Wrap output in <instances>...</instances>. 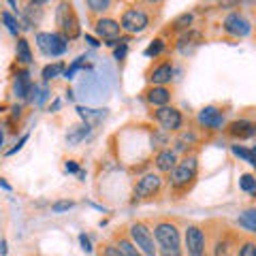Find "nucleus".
<instances>
[{
    "mask_svg": "<svg viewBox=\"0 0 256 256\" xmlns=\"http://www.w3.org/2000/svg\"><path fill=\"white\" fill-rule=\"evenodd\" d=\"M203 43V36H201V32H196V30H188L186 34H184L182 38H180V43H178V47H180V52L182 54H190L194 47H198Z\"/></svg>",
    "mask_w": 256,
    "mask_h": 256,
    "instance_id": "a211bd4d",
    "label": "nucleus"
},
{
    "mask_svg": "<svg viewBox=\"0 0 256 256\" xmlns=\"http://www.w3.org/2000/svg\"><path fill=\"white\" fill-rule=\"evenodd\" d=\"M198 124L205 126V128H212V130H220V128L224 126V116H222V111L220 109H216V107H205L198 111Z\"/></svg>",
    "mask_w": 256,
    "mask_h": 256,
    "instance_id": "f8f14e48",
    "label": "nucleus"
},
{
    "mask_svg": "<svg viewBox=\"0 0 256 256\" xmlns=\"http://www.w3.org/2000/svg\"><path fill=\"white\" fill-rule=\"evenodd\" d=\"M237 256H256V242H252V239L244 242L242 246H239Z\"/></svg>",
    "mask_w": 256,
    "mask_h": 256,
    "instance_id": "c85d7f7f",
    "label": "nucleus"
},
{
    "mask_svg": "<svg viewBox=\"0 0 256 256\" xmlns=\"http://www.w3.org/2000/svg\"><path fill=\"white\" fill-rule=\"evenodd\" d=\"M178 154H175L173 150H162V152H158V156L154 160V164H156V169L158 173H173V169L178 166Z\"/></svg>",
    "mask_w": 256,
    "mask_h": 256,
    "instance_id": "2eb2a0df",
    "label": "nucleus"
},
{
    "mask_svg": "<svg viewBox=\"0 0 256 256\" xmlns=\"http://www.w3.org/2000/svg\"><path fill=\"white\" fill-rule=\"evenodd\" d=\"M190 24H192V15H190V13H184V15H180V18L173 22V32L188 30V26H190Z\"/></svg>",
    "mask_w": 256,
    "mask_h": 256,
    "instance_id": "bb28decb",
    "label": "nucleus"
},
{
    "mask_svg": "<svg viewBox=\"0 0 256 256\" xmlns=\"http://www.w3.org/2000/svg\"><path fill=\"white\" fill-rule=\"evenodd\" d=\"M86 41H88V43H90L92 47H96V45H98V41H96V38H94V36H86Z\"/></svg>",
    "mask_w": 256,
    "mask_h": 256,
    "instance_id": "58836bf2",
    "label": "nucleus"
},
{
    "mask_svg": "<svg viewBox=\"0 0 256 256\" xmlns=\"http://www.w3.org/2000/svg\"><path fill=\"white\" fill-rule=\"evenodd\" d=\"M2 20H4V24H6V28H9L11 34L18 36V32H20V24H18V20H15L11 13H6V11L2 13Z\"/></svg>",
    "mask_w": 256,
    "mask_h": 256,
    "instance_id": "7c9ffc66",
    "label": "nucleus"
},
{
    "mask_svg": "<svg viewBox=\"0 0 256 256\" xmlns=\"http://www.w3.org/2000/svg\"><path fill=\"white\" fill-rule=\"evenodd\" d=\"M196 171H198V160L196 156H186L184 160H180L178 166L171 173V190L175 192H186L196 180Z\"/></svg>",
    "mask_w": 256,
    "mask_h": 256,
    "instance_id": "f03ea898",
    "label": "nucleus"
},
{
    "mask_svg": "<svg viewBox=\"0 0 256 256\" xmlns=\"http://www.w3.org/2000/svg\"><path fill=\"white\" fill-rule=\"evenodd\" d=\"M62 70H64V64L62 62H54V64H50V66L43 68V79H45V82H50V79L60 77Z\"/></svg>",
    "mask_w": 256,
    "mask_h": 256,
    "instance_id": "b1692460",
    "label": "nucleus"
},
{
    "mask_svg": "<svg viewBox=\"0 0 256 256\" xmlns=\"http://www.w3.org/2000/svg\"><path fill=\"white\" fill-rule=\"evenodd\" d=\"M230 150H233V154H235L237 158H242V160H246L248 164L256 166V158H254V154H252V150H246V148H242V146H233Z\"/></svg>",
    "mask_w": 256,
    "mask_h": 256,
    "instance_id": "393cba45",
    "label": "nucleus"
},
{
    "mask_svg": "<svg viewBox=\"0 0 256 256\" xmlns=\"http://www.w3.org/2000/svg\"><path fill=\"white\" fill-rule=\"evenodd\" d=\"M86 6H88V9H90L92 13H105V11H109L111 2H109V0H88Z\"/></svg>",
    "mask_w": 256,
    "mask_h": 256,
    "instance_id": "a878e982",
    "label": "nucleus"
},
{
    "mask_svg": "<svg viewBox=\"0 0 256 256\" xmlns=\"http://www.w3.org/2000/svg\"><path fill=\"white\" fill-rule=\"evenodd\" d=\"M2 139H4V137H2V130H0V148H2Z\"/></svg>",
    "mask_w": 256,
    "mask_h": 256,
    "instance_id": "ea45409f",
    "label": "nucleus"
},
{
    "mask_svg": "<svg viewBox=\"0 0 256 256\" xmlns=\"http://www.w3.org/2000/svg\"><path fill=\"white\" fill-rule=\"evenodd\" d=\"M66 50H68V41H66V38H64L60 32H52V38H50V56H62Z\"/></svg>",
    "mask_w": 256,
    "mask_h": 256,
    "instance_id": "6ab92c4d",
    "label": "nucleus"
},
{
    "mask_svg": "<svg viewBox=\"0 0 256 256\" xmlns=\"http://www.w3.org/2000/svg\"><path fill=\"white\" fill-rule=\"evenodd\" d=\"M162 190V178L158 173H148L137 182V186L132 190L134 201H148V198H154L160 194Z\"/></svg>",
    "mask_w": 256,
    "mask_h": 256,
    "instance_id": "423d86ee",
    "label": "nucleus"
},
{
    "mask_svg": "<svg viewBox=\"0 0 256 256\" xmlns=\"http://www.w3.org/2000/svg\"><path fill=\"white\" fill-rule=\"evenodd\" d=\"M128 237L132 239V244L137 246V250L143 256H158V244L154 239V230H152L146 222H132L128 226Z\"/></svg>",
    "mask_w": 256,
    "mask_h": 256,
    "instance_id": "7ed1b4c3",
    "label": "nucleus"
},
{
    "mask_svg": "<svg viewBox=\"0 0 256 256\" xmlns=\"http://www.w3.org/2000/svg\"><path fill=\"white\" fill-rule=\"evenodd\" d=\"M50 38H52L50 32H41V34H36L38 50H41L43 54H47V56H50Z\"/></svg>",
    "mask_w": 256,
    "mask_h": 256,
    "instance_id": "c756f323",
    "label": "nucleus"
},
{
    "mask_svg": "<svg viewBox=\"0 0 256 256\" xmlns=\"http://www.w3.org/2000/svg\"><path fill=\"white\" fill-rule=\"evenodd\" d=\"M94 30L96 34H98L100 38H105L107 43L111 41H118V36L122 34V26H120V22L111 20V18H100L94 22Z\"/></svg>",
    "mask_w": 256,
    "mask_h": 256,
    "instance_id": "1a4fd4ad",
    "label": "nucleus"
},
{
    "mask_svg": "<svg viewBox=\"0 0 256 256\" xmlns=\"http://www.w3.org/2000/svg\"><path fill=\"white\" fill-rule=\"evenodd\" d=\"M79 242H82V248H84V252H92V244H90V239H88L84 233L79 235Z\"/></svg>",
    "mask_w": 256,
    "mask_h": 256,
    "instance_id": "f704fd0d",
    "label": "nucleus"
},
{
    "mask_svg": "<svg viewBox=\"0 0 256 256\" xmlns=\"http://www.w3.org/2000/svg\"><path fill=\"white\" fill-rule=\"evenodd\" d=\"M239 188L244 192H254L256 190V178L254 175H242V180H239Z\"/></svg>",
    "mask_w": 256,
    "mask_h": 256,
    "instance_id": "cd10ccee",
    "label": "nucleus"
},
{
    "mask_svg": "<svg viewBox=\"0 0 256 256\" xmlns=\"http://www.w3.org/2000/svg\"><path fill=\"white\" fill-rule=\"evenodd\" d=\"M226 132H228V137H233V139H250L256 132V124H252L250 120H235V122L228 124Z\"/></svg>",
    "mask_w": 256,
    "mask_h": 256,
    "instance_id": "4468645a",
    "label": "nucleus"
},
{
    "mask_svg": "<svg viewBox=\"0 0 256 256\" xmlns=\"http://www.w3.org/2000/svg\"><path fill=\"white\" fill-rule=\"evenodd\" d=\"M146 98L150 105H154V107H166L169 105V100H171V90L166 86H150L148 90H146Z\"/></svg>",
    "mask_w": 256,
    "mask_h": 256,
    "instance_id": "ddd939ff",
    "label": "nucleus"
},
{
    "mask_svg": "<svg viewBox=\"0 0 256 256\" xmlns=\"http://www.w3.org/2000/svg\"><path fill=\"white\" fill-rule=\"evenodd\" d=\"M73 205H75L73 201H58V203H54V205H52V212H54V214L68 212V210H70V207H73Z\"/></svg>",
    "mask_w": 256,
    "mask_h": 256,
    "instance_id": "72a5a7b5",
    "label": "nucleus"
},
{
    "mask_svg": "<svg viewBox=\"0 0 256 256\" xmlns=\"http://www.w3.org/2000/svg\"><path fill=\"white\" fill-rule=\"evenodd\" d=\"M154 120L164 128L166 132H175V130H180L182 128V124H184V118H182V114L175 107H160V109H156L154 111Z\"/></svg>",
    "mask_w": 256,
    "mask_h": 256,
    "instance_id": "6e6552de",
    "label": "nucleus"
},
{
    "mask_svg": "<svg viewBox=\"0 0 256 256\" xmlns=\"http://www.w3.org/2000/svg\"><path fill=\"white\" fill-rule=\"evenodd\" d=\"M58 26H60V34L66 38H77L79 36V20L75 13V6L70 2H62L58 9Z\"/></svg>",
    "mask_w": 256,
    "mask_h": 256,
    "instance_id": "39448f33",
    "label": "nucleus"
},
{
    "mask_svg": "<svg viewBox=\"0 0 256 256\" xmlns=\"http://www.w3.org/2000/svg\"><path fill=\"white\" fill-rule=\"evenodd\" d=\"M120 26H122V32H128V34H139L150 26V15L139 9V6H130L122 13V20H120Z\"/></svg>",
    "mask_w": 256,
    "mask_h": 256,
    "instance_id": "20e7f679",
    "label": "nucleus"
},
{
    "mask_svg": "<svg viewBox=\"0 0 256 256\" xmlns=\"http://www.w3.org/2000/svg\"><path fill=\"white\" fill-rule=\"evenodd\" d=\"M222 28L226 34H233V36H246L248 32H250V24H248V20L244 18V15L239 13H230L224 18L222 22Z\"/></svg>",
    "mask_w": 256,
    "mask_h": 256,
    "instance_id": "9d476101",
    "label": "nucleus"
},
{
    "mask_svg": "<svg viewBox=\"0 0 256 256\" xmlns=\"http://www.w3.org/2000/svg\"><path fill=\"white\" fill-rule=\"evenodd\" d=\"M64 169H66V173H77L79 171V166L75 160H66V164H64Z\"/></svg>",
    "mask_w": 256,
    "mask_h": 256,
    "instance_id": "e433bc0d",
    "label": "nucleus"
},
{
    "mask_svg": "<svg viewBox=\"0 0 256 256\" xmlns=\"http://www.w3.org/2000/svg\"><path fill=\"white\" fill-rule=\"evenodd\" d=\"M32 82H30V75L26 70H22V73L15 75V82H13V92L18 98H30V92H32Z\"/></svg>",
    "mask_w": 256,
    "mask_h": 256,
    "instance_id": "f3484780",
    "label": "nucleus"
},
{
    "mask_svg": "<svg viewBox=\"0 0 256 256\" xmlns=\"http://www.w3.org/2000/svg\"><path fill=\"white\" fill-rule=\"evenodd\" d=\"M28 141V134H24V137L20 139V143H18V146H15V148H11L9 152H6V156H11V154H15V152H20L22 150V146H24V143H26Z\"/></svg>",
    "mask_w": 256,
    "mask_h": 256,
    "instance_id": "c9c22d12",
    "label": "nucleus"
},
{
    "mask_svg": "<svg viewBox=\"0 0 256 256\" xmlns=\"http://www.w3.org/2000/svg\"><path fill=\"white\" fill-rule=\"evenodd\" d=\"M111 244L118 248L122 256H143L137 250V246L132 244V239L128 237V233H122V230H120V233H114V242H111Z\"/></svg>",
    "mask_w": 256,
    "mask_h": 256,
    "instance_id": "dca6fc26",
    "label": "nucleus"
},
{
    "mask_svg": "<svg viewBox=\"0 0 256 256\" xmlns=\"http://www.w3.org/2000/svg\"><path fill=\"white\" fill-rule=\"evenodd\" d=\"M100 256H122L114 244H102L100 246Z\"/></svg>",
    "mask_w": 256,
    "mask_h": 256,
    "instance_id": "473e14b6",
    "label": "nucleus"
},
{
    "mask_svg": "<svg viewBox=\"0 0 256 256\" xmlns=\"http://www.w3.org/2000/svg\"><path fill=\"white\" fill-rule=\"evenodd\" d=\"M162 50H164V41H162V38H156V41L146 50V56H150V58L154 56V58H156V56L162 54Z\"/></svg>",
    "mask_w": 256,
    "mask_h": 256,
    "instance_id": "2f4dec72",
    "label": "nucleus"
},
{
    "mask_svg": "<svg viewBox=\"0 0 256 256\" xmlns=\"http://www.w3.org/2000/svg\"><path fill=\"white\" fill-rule=\"evenodd\" d=\"M173 77V64L171 62H158L150 68L148 82L150 86H166Z\"/></svg>",
    "mask_w": 256,
    "mask_h": 256,
    "instance_id": "9b49d317",
    "label": "nucleus"
},
{
    "mask_svg": "<svg viewBox=\"0 0 256 256\" xmlns=\"http://www.w3.org/2000/svg\"><path fill=\"white\" fill-rule=\"evenodd\" d=\"M184 242H186L188 256H205L207 252V237L198 224H188L186 233H184Z\"/></svg>",
    "mask_w": 256,
    "mask_h": 256,
    "instance_id": "0eeeda50",
    "label": "nucleus"
},
{
    "mask_svg": "<svg viewBox=\"0 0 256 256\" xmlns=\"http://www.w3.org/2000/svg\"><path fill=\"white\" fill-rule=\"evenodd\" d=\"M88 134H90V126H88V124L77 126V128H73V130L66 134V141L70 143V146H77V143H79V141H84Z\"/></svg>",
    "mask_w": 256,
    "mask_h": 256,
    "instance_id": "412c9836",
    "label": "nucleus"
},
{
    "mask_svg": "<svg viewBox=\"0 0 256 256\" xmlns=\"http://www.w3.org/2000/svg\"><path fill=\"white\" fill-rule=\"evenodd\" d=\"M79 111V116H82L86 120V124L88 126H94V124H98L102 118H105V111H98V109H86V107H77Z\"/></svg>",
    "mask_w": 256,
    "mask_h": 256,
    "instance_id": "aec40b11",
    "label": "nucleus"
},
{
    "mask_svg": "<svg viewBox=\"0 0 256 256\" xmlns=\"http://www.w3.org/2000/svg\"><path fill=\"white\" fill-rule=\"evenodd\" d=\"M154 239L160 256H182V233L178 222L158 220L154 224Z\"/></svg>",
    "mask_w": 256,
    "mask_h": 256,
    "instance_id": "f257e3e1",
    "label": "nucleus"
},
{
    "mask_svg": "<svg viewBox=\"0 0 256 256\" xmlns=\"http://www.w3.org/2000/svg\"><path fill=\"white\" fill-rule=\"evenodd\" d=\"M15 52H18V60H22L24 64H30L32 62L30 43L26 41V38H18V47H15Z\"/></svg>",
    "mask_w": 256,
    "mask_h": 256,
    "instance_id": "4be33fe9",
    "label": "nucleus"
},
{
    "mask_svg": "<svg viewBox=\"0 0 256 256\" xmlns=\"http://www.w3.org/2000/svg\"><path fill=\"white\" fill-rule=\"evenodd\" d=\"M252 154H254V158H256V146H254V148H252Z\"/></svg>",
    "mask_w": 256,
    "mask_h": 256,
    "instance_id": "a19ab883",
    "label": "nucleus"
},
{
    "mask_svg": "<svg viewBox=\"0 0 256 256\" xmlns=\"http://www.w3.org/2000/svg\"><path fill=\"white\" fill-rule=\"evenodd\" d=\"M239 226L256 233V210H248V212H244L242 216H239Z\"/></svg>",
    "mask_w": 256,
    "mask_h": 256,
    "instance_id": "5701e85b",
    "label": "nucleus"
},
{
    "mask_svg": "<svg viewBox=\"0 0 256 256\" xmlns=\"http://www.w3.org/2000/svg\"><path fill=\"white\" fill-rule=\"evenodd\" d=\"M124 56H126V45H120L116 50V60H122Z\"/></svg>",
    "mask_w": 256,
    "mask_h": 256,
    "instance_id": "4c0bfd02",
    "label": "nucleus"
}]
</instances>
